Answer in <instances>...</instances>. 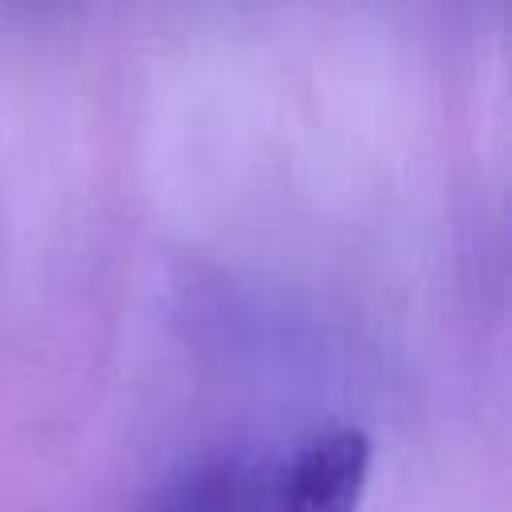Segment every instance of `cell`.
Returning a JSON list of instances; mask_svg holds the SVG:
<instances>
[{
	"label": "cell",
	"instance_id": "cell-2",
	"mask_svg": "<svg viewBox=\"0 0 512 512\" xmlns=\"http://www.w3.org/2000/svg\"><path fill=\"white\" fill-rule=\"evenodd\" d=\"M272 472L240 460H204L172 476L148 512H260Z\"/></svg>",
	"mask_w": 512,
	"mask_h": 512
},
{
	"label": "cell",
	"instance_id": "cell-1",
	"mask_svg": "<svg viewBox=\"0 0 512 512\" xmlns=\"http://www.w3.org/2000/svg\"><path fill=\"white\" fill-rule=\"evenodd\" d=\"M368 468V436L360 428H328L272 472L260 512H356L368 488Z\"/></svg>",
	"mask_w": 512,
	"mask_h": 512
}]
</instances>
